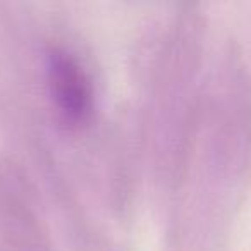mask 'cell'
<instances>
[{
  "label": "cell",
  "mask_w": 251,
  "mask_h": 251,
  "mask_svg": "<svg viewBox=\"0 0 251 251\" xmlns=\"http://www.w3.org/2000/svg\"><path fill=\"white\" fill-rule=\"evenodd\" d=\"M47 81L60 122L69 129H79L93 115V86L77 59L64 49L47 53Z\"/></svg>",
  "instance_id": "obj_1"
}]
</instances>
